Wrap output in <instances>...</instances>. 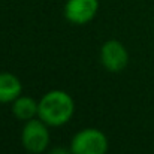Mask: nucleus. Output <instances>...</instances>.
I'll list each match as a JSON object with an SVG mask.
<instances>
[{"label": "nucleus", "mask_w": 154, "mask_h": 154, "mask_svg": "<svg viewBox=\"0 0 154 154\" xmlns=\"http://www.w3.org/2000/svg\"><path fill=\"white\" fill-rule=\"evenodd\" d=\"M39 102L30 96H20L12 102V114L23 121H29L38 117Z\"/></svg>", "instance_id": "nucleus-7"}, {"label": "nucleus", "mask_w": 154, "mask_h": 154, "mask_svg": "<svg viewBox=\"0 0 154 154\" xmlns=\"http://www.w3.org/2000/svg\"><path fill=\"white\" fill-rule=\"evenodd\" d=\"M23 84L11 72H0V103H12L21 96Z\"/></svg>", "instance_id": "nucleus-6"}, {"label": "nucleus", "mask_w": 154, "mask_h": 154, "mask_svg": "<svg viewBox=\"0 0 154 154\" xmlns=\"http://www.w3.org/2000/svg\"><path fill=\"white\" fill-rule=\"evenodd\" d=\"M50 126L41 118L26 121L21 132V144L26 151L32 154H41L47 151L50 145Z\"/></svg>", "instance_id": "nucleus-3"}, {"label": "nucleus", "mask_w": 154, "mask_h": 154, "mask_svg": "<svg viewBox=\"0 0 154 154\" xmlns=\"http://www.w3.org/2000/svg\"><path fill=\"white\" fill-rule=\"evenodd\" d=\"M99 11V0H67L64 5V17L69 23L84 26L90 23Z\"/></svg>", "instance_id": "nucleus-5"}, {"label": "nucleus", "mask_w": 154, "mask_h": 154, "mask_svg": "<svg viewBox=\"0 0 154 154\" xmlns=\"http://www.w3.org/2000/svg\"><path fill=\"white\" fill-rule=\"evenodd\" d=\"M75 114L72 96L63 90H51L39 100L38 117L50 127H60L70 121Z\"/></svg>", "instance_id": "nucleus-1"}, {"label": "nucleus", "mask_w": 154, "mask_h": 154, "mask_svg": "<svg viewBox=\"0 0 154 154\" xmlns=\"http://www.w3.org/2000/svg\"><path fill=\"white\" fill-rule=\"evenodd\" d=\"M48 154H72V151H70V148L67 150V148H63V147H55Z\"/></svg>", "instance_id": "nucleus-8"}, {"label": "nucleus", "mask_w": 154, "mask_h": 154, "mask_svg": "<svg viewBox=\"0 0 154 154\" xmlns=\"http://www.w3.org/2000/svg\"><path fill=\"white\" fill-rule=\"evenodd\" d=\"M100 61L108 72L117 73V72H121L127 67L129 52L120 41L109 39L100 48Z\"/></svg>", "instance_id": "nucleus-4"}, {"label": "nucleus", "mask_w": 154, "mask_h": 154, "mask_svg": "<svg viewBox=\"0 0 154 154\" xmlns=\"http://www.w3.org/2000/svg\"><path fill=\"white\" fill-rule=\"evenodd\" d=\"M108 147V138L102 130L87 127L73 135L69 148L72 154H106Z\"/></svg>", "instance_id": "nucleus-2"}]
</instances>
